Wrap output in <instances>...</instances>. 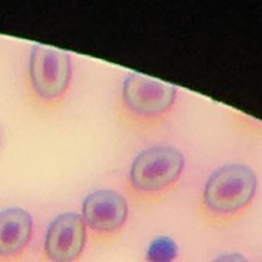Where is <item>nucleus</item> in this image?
I'll return each mask as SVG.
<instances>
[{
    "label": "nucleus",
    "instance_id": "3",
    "mask_svg": "<svg viewBox=\"0 0 262 262\" xmlns=\"http://www.w3.org/2000/svg\"><path fill=\"white\" fill-rule=\"evenodd\" d=\"M177 98V88L147 75L133 72L122 85L123 116L142 127L163 122L172 111Z\"/></svg>",
    "mask_w": 262,
    "mask_h": 262
},
{
    "label": "nucleus",
    "instance_id": "4",
    "mask_svg": "<svg viewBox=\"0 0 262 262\" xmlns=\"http://www.w3.org/2000/svg\"><path fill=\"white\" fill-rule=\"evenodd\" d=\"M72 76L69 53L37 43L30 50L29 88L37 101L53 106L64 98Z\"/></svg>",
    "mask_w": 262,
    "mask_h": 262
},
{
    "label": "nucleus",
    "instance_id": "2",
    "mask_svg": "<svg viewBox=\"0 0 262 262\" xmlns=\"http://www.w3.org/2000/svg\"><path fill=\"white\" fill-rule=\"evenodd\" d=\"M184 167V155L174 147H149L131 163L127 191L142 202L159 200L174 189Z\"/></svg>",
    "mask_w": 262,
    "mask_h": 262
},
{
    "label": "nucleus",
    "instance_id": "7",
    "mask_svg": "<svg viewBox=\"0 0 262 262\" xmlns=\"http://www.w3.org/2000/svg\"><path fill=\"white\" fill-rule=\"evenodd\" d=\"M33 219L27 210L9 207L0 216V256L3 259L20 258L32 237Z\"/></svg>",
    "mask_w": 262,
    "mask_h": 262
},
{
    "label": "nucleus",
    "instance_id": "8",
    "mask_svg": "<svg viewBox=\"0 0 262 262\" xmlns=\"http://www.w3.org/2000/svg\"><path fill=\"white\" fill-rule=\"evenodd\" d=\"M177 245L172 238L167 236H159L149 244L147 249V259L148 261H173L177 257Z\"/></svg>",
    "mask_w": 262,
    "mask_h": 262
},
{
    "label": "nucleus",
    "instance_id": "1",
    "mask_svg": "<svg viewBox=\"0 0 262 262\" xmlns=\"http://www.w3.org/2000/svg\"><path fill=\"white\" fill-rule=\"evenodd\" d=\"M257 190L256 173L244 164L217 168L206 181L202 195L203 216L214 224H224L242 216Z\"/></svg>",
    "mask_w": 262,
    "mask_h": 262
},
{
    "label": "nucleus",
    "instance_id": "6",
    "mask_svg": "<svg viewBox=\"0 0 262 262\" xmlns=\"http://www.w3.org/2000/svg\"><path fill=\"white\" fill-rule=\"evenodd\" d=\"M86 226L83 216L67 212L51 222L45 237L43 253L50 261L71 262L80 258L86 243Z\"/></svg>",
    "mask_w": 262,
    "mask_h": 262
},
{
    "label": "nucleus",
    "instance_id": "5",
    "mask_svg": "<svg viewBox=\"0 0 262 262\" xmlns=\"http://www.w3.org/2000/svg\"><path fill=\"white\" fill-rule=\"evenodd\" d=\"M127 215V202L116 190H96L88 194L83 201L81 216L95 243L114 240L122 232Z\"/></svg>",
    "mask_w": 262,
    "mask_h": 262
}]
</instances>
